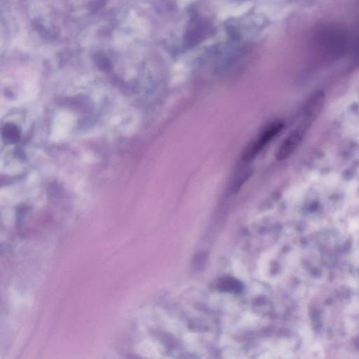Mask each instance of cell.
Listing matches in <instances>:
<instances>
[{
    "instance_id": "cell-5",
    "label": "cell",
    "mask_w": 359,
    "mask_h": 359,
    "mask_svg": "<svg viewBox=\"0 0 359 359\" xmlns=\"http://www.w3.org/2000/svg\"><path fill=\"white\" fill-rule=\"evenodd\" d=\"M251 7V3H246L243 4L241 7H238L235 10L232 11L234 16H240L245 12V11H248Z\"/></svg>"
},
{
    "instance_id": "cell-4",
    "label": "cell",
    "mask_w": 359,
    "mask_h": 359,
    "mask_svg": "<svg viewBox=\"0 0 359 359\" xmlns=\"http://www.w3.org/2000/svg\"><path fill=\"white\" fill-rule=\"evenodd\" d=\"M218 286L221 291L229 293H239L242 290V285L240 282L232 278L223 279L219 282Z\"/></svg>"
},
{
    "instance_id": "cell-2",
    "label": "cell",
    "mask_w": 359,
    "mask_h": 359,
    "mask_svg": "<svg viewBox=\"0 0 359 359\" xmlns=\"http://www.w3.org/2000/svg\"><path fill=\"white\" fill-rule=\"evenodd\" d=\"M305 125L292 132L285 140L283 141L276 153V158L278 161H283L289 157L295 152L297 147L300 144L305 131H306Z\"/></svg>"
},
{
    "instance_id": "cell-1",
    "label": "cell",
    "mask_w": 359,
    "mask_h": 359,
    "mask_svg": "<svg viewBox=\"0 0 359 359\" xmlns=\"http://www.w3.org/2000/svg\"><path fill=\"white\" fill-rule=\"evenodd\" d=\"M284 127V124L280 121H276L268 124L260 133L257 140L249 144L242 154V159L245 161H250L270 142L277 134Z\"/></svg>"
},
{
    "instance_id": "cell-3",
    "label": "cell",
    "mask_w": 359,
    "mask_h": 359,
    "mask_svg": "<svg viewBox=\"0 0 359 359\" xmlns=\"http://www.w3.org/2000/svg\"><path fill=\"white\" fill-rule=\"evenodd\" d=\"M2 136L4 141L9 144L17 143L20 139L19 128L15 124H7L2 128Z\"/></svg>"
}]
</instances>
